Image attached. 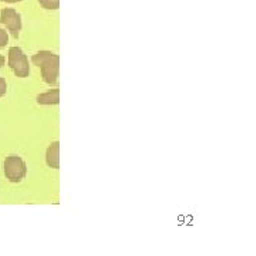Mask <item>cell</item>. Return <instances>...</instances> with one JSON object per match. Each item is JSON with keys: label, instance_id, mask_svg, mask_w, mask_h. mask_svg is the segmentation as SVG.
<instances>
[{"label": "cell", "instance_id": "obj_1", "mask_svg": "<svg viewBox=\"0 0 256 256\" xmlns=\"http://www.w3.org/2000/svg\"><path fill=\"white\" fill-rule=\"evenodd\" d=\"M32 62L42 70L43 80L47 84H56L60 72V57L52 52H38L33 56Z\"/></svg>", "mask_w": 256, "mask_h": 256}, {"label": "cell", "instance_id": "obj_2", "mask_svg": "<svg viewBox=\"0 0 256 256\" xmlns=\"http://www.w3.org/2000/svg\"><path fill=\"white\" fill-rule=\"evenodd\" d=\"M4 175L10 182L18 184L24 180L28 174V165L18 156H10L4 160Z\"/></svg>", "mask_w": 256, "mask_h": 256}, {"label": "cell", "instance_id": "obj_3", "mask_svg": "<svg viewBox=\"0 0 256 256\" xmlns=\"http://www.w3.org/2000/svg\"><path fill=\"white\" fill-rule=\"evenodd\" d=\"M8 63H9L12 72L20 78H28L30 76V64H28V56L23 53V50L20 47L10 48Z\"/></svg>", "mask_w": 256, "mask_h": 256}, {"label": "cell", "instance_id": "obj_4", "mask_svg": "<svg viewBox=\"0 0 256 256\" xmlns=\"http://www.w3.org/2000/svg\"><path fill=\"white\" fill-rule=\"evenodd\" d=\"M0 23L9 30L14 37H18L22 32V16L14 9H3L0 13Z\"/></svg>", "mask_w": 256, "mask_h": 256}, {"label": "cell", "instance_id": "obj_5", "mask_svg": "<svg viewBox=\"0 0 256 256\" xmlns=\"http://www.w3.org/2000/svg\"><path fill=\"white\" fill-rule=\"evenodd\" d=\"M46 161L50 168H54V170L60 168V142H53L47 148Z\"/></svg>", "mask_w": 256, "mask_h": 256}, {"label": "cell", "instance_id": "obj_6", "mask_svg": "<svg viewBox=\"0 0 256 256\" xmlns=\"http://www.w3.org/2000/svg\"><path fill=\"white\" fill-rule=\"evenodd\" d=\"M37 102L40 106H54L60 102V90H52V92H43L37 97Z\"/></svg>", "mask_w": 256, "mask_h": 256}, {"label": "cell", "instance_id": "obj_7", "mask_svg": "<svg viewBox=\"0 0 256 256\" xmlns=\"http://www.w3.org/2000/svg\"><path fill=\"white\" fill-rule=\"evenodd\" d=\"M38 3L46 10H57L60 8V0H38Z\"/></svg>", "mask_w": 256, "mask_h": 256}, {"label": "cell", "instance_id": "obj_8", "mask_svg": "<svg viewBox=\"0 0 256 256\" xmlns=\"http://www.w3.org/2000/svg\"><path fill=\"white\" fill-rule=\"evenodd\" d=\"M8 43H9V34L4 28H0V48L8 46Z\"/></svg>", "mask_w": 256, "mask_h": 256}, {"label": "cell", "instance_id": "obj_9", "mask_svg": "<svg viewBox=\"0 0 256 256\" xmlns=\"http://www.w3.org/2000/svg\"><path fill=\"white\" fill-rule=\"evenodd\" d=\"M6 92H8V82H6L4 78L0 77V98H2L3 96H6Z\"/></svg>", "mask_w": 256, "mask_h": 256}, {"label": "cell", "instance_id": "obj_10", "mask_svg": "<svg viewBox=\"0 0 256 256\" xmlns=\"http://www.w3.org/2000/svg\"><path fill=\"white\" fill-rule=\"evenodd\" d=\"M4 63H6V58H4L3 56H0V68H2L3 66H4Z\"/></svg>", "mask_w": 256, "mask_h": 256}, {"label": "cell", "instance_id": "obj_11", "mask_svg": "<svg viewBox=\"0 0 256 256\" xmlns=\"http://www.w3.org/2000/svg\"><path fill=\"white\" fill-rule=\"evenodd\" d=\"M3 3H18V2H22V0H2Z\"/></svg>", "mask_w": 256, "mask_h": 256}]
</instances>
